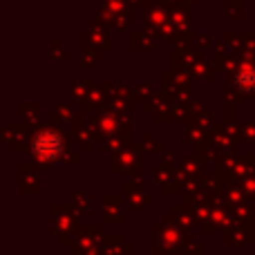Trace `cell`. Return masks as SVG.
Listing matches in <instances>:
<instances>
[{
  "mask_svg": "<svg viewBox=\"0 0 255 255\" xmlns=\"http://www.w3.org/2000/svg\"><path fill=\"white\" fill-rule=\"evenodd\" d=\"M34 150L38 154H47V157H56L61 152V139L56 134H43L36 139Z\"/></svg>",
  "mask_w": 255,
  "mask_h": 255,
  "instance_id": "6da1fadb",
  "label": "cell"
},
{
  "mask_svg": "<svg viewBox=\"0 0 255 255\" xmlns=\"http://www.w3.org/2000/svg\"><path fill=\"white\" fill-rule=\"evenodd\" d=\"M235 83L240 85L242 90H253L255 88V70H251V72H240L238 76H235Z\"/></svg>",
  "mask_w": 255,
  "mask_h": 255,
  "instance_id": "7a4b0ae2",
  "label": "cell"
}]
</instances>
